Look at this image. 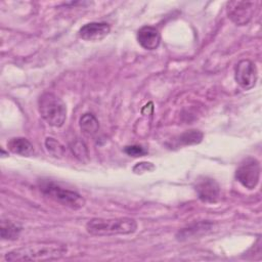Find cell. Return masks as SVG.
<instances>
[{
	"label": "cell",
	"instance_id": "obj_15",
	"mask_svg": "<svg viewBox=\"0 0 262 262\" xmlns=\"http://www.w3.org/2000/svg\"><path fill=\"white\" fill-rule=\"evenodd\" d=\"M203 138V133L199 130H189L184 133H182L178 139L177 144L180 145H189V144H195L199 143Z\"/></svg>",
	"mask_w": 262,
	"mask_h": 262
},
{
	"label": "cell",
	"instance_id": "obj_4",
	"mask_svg": "<svg viewBox=\"0 0 262 262\" xmlns=\"http://www.w3.org/2000/svg\"><path fill=\"white\" fill-rule=\"evenodd\" d=\"M40 189L46 196L64 207L78 210L85 205V200L81 194L76 191L59 187L53 182L43 183Z\"/></svg>",
	"mask_w": 262,
	"mask_h": 262
},
{
	"label": "cell",
	"instance_id": "obj_1",
	"mask_svg": "<svg viewBox=\"0 0 262 262\" xmlns=\"http://www.w3.org/2000/svg\"><path fill=\"white\" fill-rule=\"evenodd\" d=\"M67 246L58 242H35L26 244L5 254L6 261H48L66 255Z\"/></svg>",
	"mask_w": 262,
	"mask_h": 262
},
{
	"label": "cell",
	"instance_id": "obj_17",
	"mask_svg": "<svg viewBox=\"0 0 262 262\" xmlns=\"http://www.w3.org/2000/svg\"><path fill=\"white\" fill-rule=\"evenodd\" d=\"M124 152H126L130 157H143L147 154V149H145L141 145H127L124 147Z\"/></svg>",
	"mask_w": 262,
	"mask_h": 262
},
{
	"label": "cell",
	"instance_id": "obj_2",
	"mask_svg": "<svg viewBox=\"0 0 262 262\" xmlns=\"http://www.w3.org/2000/svg\"><path fill=\"white\" fill-rule=\"evenodd\" d=\"M88 233L96 236H110L118 234H130L136 231L137 222L128 217L123 218H93L86 223Z\"/></svg>",
	"mask_w": 262,
	"mask_h": 262
},
{
	"label": "cell",
	"instance_id": "obj_19",
	"mask_svg": "<svg viewBox=\"0 0 262 262\" xmlns=\"http://www.w3.org/2000/svg\"><path fill=\"white\" fill-rule=\"evenodd\" d=\"M150 163H138V165H136L133 169L138 168V172H142V171H148V166H150Z\"/></svg>",
	"mask_w": 262,
	"mask_h": 262
},
{
	"label": "cell",
	"instance_id": "obj_3",
	"mask_svg": "<svg viewBox=\"0 0 262 262\" xmlns=\"http://www.w3.org/2000/svg\"><path fill=\"white\" fill-rule=\"evenodd\" d=\"M38 108L41 117L50 126L61 127L67 119L66 103L51 92H45L39 97Z\"/></svg>",
	"mask_w": 262,
	"mask_h": 262
},
{
	"label": "cell",
	"instance_id": "obj_13",
	"mask_svg": "<svg viewBox=\"0 0 262 262\" xmlns=\"http://www.w3.org/2000/svg\"><path fill=\"white\" fill-rule=\"evenodd\" d=\"M21 231V227L10 221V220H2L1 226H0V234L2 239H8V241H14L18 237L19 233Z\"/></svg>",
	"mask_w": 262,
	"mask_h": 262
},
{
	"label": "cell",
	"instance_id": "obj_9",
	"mask_svg": "<svg viewBox=\"0 0 262 262\" xmlns=\"http://www.w3.org/2000/svg\"><path fill=\"white\" fill-rule=\"evenodd\" d=\"M111 27L106 23H88L79 30V36L85 41H99L106 37Z\"/></svg>",
	"mask_w": 262,
	"mask_h": 262
},
{
	"label": "cell",
	"instance_id": "obj_5",
	"mask_svg": "<svg viewBox=\"0 0 262 262\" xmlns=\"http://www.w3.org/2000/svg\"><path fill=\"white\" fill-rule=\"evenodd\" d=\"M235 178L244 187L254 189L260 178V164L258 160L252 157L245 159L235 171Z\"/></svg>",
	"mask_w": 262,
	"mask_h": 262
},
{
	"label": "cell",
	"instance_id": "obj_16",
	"mask_svg": "<svg viewBox=\"0 0 262 262\" xmlns=\"http://www.w3.org/2000/svg\"><path fill=\"white\" fill-rule=\"evenodd\" d=\"M45 146L47 151L55 158H60L64 154V147L54 138L47 137L45 140Z\"/></svg>",
	"mask_w": 262,
	"mask_h": 262
},
{
	"label": "cell",
	"instance_id": "obj_10",
	"mask_svg": "<svg viewBox=\"0 0 262 262\" xmlns=\"http://www.w3.org/2000/svg\"><path fill=\"white\" fill-rule=\"evenodd\" d=\"M137 41L146 50H155L161 42V35L158 29L152 26H143L137 32Z\"/></svg>",
	"mask_w": 262,
	"mask_h": 262
},
{
	"label": "cell",
	"instance_id": "obj_6",
	"mask_svg": "<svg viewBox=\"0 0 262 262\" xmlns=\"http://www.w3.org/2000/svg\"><path fill=\"white\" fill-rule=\"evenodd\" d=\"M234 79L245 90L253 88L257 81V68L250 59H242L234 69Z\"/></svg>",
	"mask_w": 262,
	"mask_h": 262
},
{
	"label": "cell",
	"instance_id": "obj_7",
	"mask_svg": "<svg viewBox=\"0 0 262 262\" xmlns=\"http://www.w3.org/2000/svg\"><path fill=\"white\" fill-rule=\"evenodd\" d=\"M254 7V2L230 1L227 3V14L235 25L244 26L252 18Z\"/></svg>",
	"mask_w": 262,
	"mask_h": 262
},
{
	"label": "cell",
	"instance_id": "obj_8",
	"mask_svg": "<svg viewBox=\"0 0 262 262\" xmlns=\"http://www.w3.org/2000/svg\"><path fill=\"white\" fill-rule=\"evenodd\" d=\"M194 189L199 199L204 203H216L220 198V186L216 180L209 177L199 178Z\"/></svg>",
	"mask_w": 262,
	"mask_h": 262
},
{
	"label": "cell",
	"instance_id": "obj_18",
	"mask_svg": "<svg viewBox=\"0 0 262 262\" xmlns=\"http://www.w3.org/2000/svg\"><path fill=\"white\" fill-rule=\"evenodd\" d=\"M72 149L74 151V154L76 155V157L80 158L82 160L83 157H87V149H86V146L83 142L81 141H76L73 146H72Z\"/></svg>",
	"mask_w": 262,
	"mask_h": 262
},
{
	"label": "cell",
	"instance_id": "obj_11",
	"mask_svg": "<svg viewBox=\"0 0 262 262\" xmlns=\"http://www.w3.org/2000/svg\"><path fill=\"white\" fill-rule=\"evenodd\" d=\"M7 148L16 155L31 157L34 154L33 144L24 137H13L7 142Z\"/></svg>",
	"mask_w": 262,
	"mask_h": 262
},
{
	"label": "cell",
	"instance_id": "obj_14",
	"mask_svg": "<svg viewBox=\"0 0 262 262\" xmlns=\"http://www.w3.org/2000/svg\"><path fill=\"white\" fill-rule=\"evenodd\" d=\"M211 223L208 222H200L198 224H194L193 226H189L187 228H183L181 231L177 233V238L182 241L184 238H188L191 235H195L196 232H206V230L210 229Z\"/></svg>",
	"mask_w": 262,
	"mask_h": 262
},
{
	"label": "cell",
	"instance_id": "obj_12",
	"mask_svg": "<svg viewBox=\"0 0 262 262\" xmlns=\"http://www.w3.org/2000/svg\"><path fill=\"white\" fill-rule=\"evenodd\" d=\"M79 124L82 132L88 136L95 135L99 129V124L97 119L92 114H89V113L84 114L80 118Z\"/></svg>",
	"mask_w": 262,
	"mask_h": 262
}]
</instances>
